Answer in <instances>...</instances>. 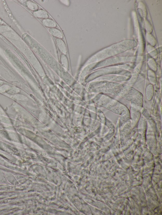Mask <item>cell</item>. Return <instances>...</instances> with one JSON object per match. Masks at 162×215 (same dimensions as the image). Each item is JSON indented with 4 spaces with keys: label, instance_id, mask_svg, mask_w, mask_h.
<instances>
[{
    "label": "cell",
    "instance_id": "obj_2",
    "mask_svg": "<svg viewBox=\"0 0 162 215\" xmlns=\"http://www.w3.org/2000/svg\"><path fill=\"white\" fill-rule=\"evenodd\" d=\"M56 42L57 45L60 50L63 53L66 54L67 52L66 45L62 39H56Z\"/></svg>",
    "mask_w": 162,
    "mask_h": 215
},
{
    "label": "cell",
    "instance_id": "obj_1",
    "mask_svg": "<svg viewBox=\"0 0 162 215\" xmlns=\"http://www.w3.org/2000/svg\"><path fill=\"white\" fill-rule=\"evenodd\" d=\"M33 14L35 17L38 18L46 19L48 18L49 17V15L47 12L43 9L34 11Z\"/></svg>",
    "mask_w": 162,
    "mask_h": 215
},
{
    "label": "cell",
    "instance_id": "obj_8",
    "mask_svg": "<svg viewBox=\"0 0 162 215\" xmlns=\"http://www.w3.org/2000/svg\"><path fill=\"white\" fill-rule=\"evenodd\" d=\"M6 176L7 178H11V179L9 180V181H10V182L11 183V182H12L13 181V183H14V182H15V179L14 178V177L13 175H11V174H9V175L8 174V175H6Z\"/></svg>",
    "mask_w": 162,
    "mask_h": 215
},
{
    "label": "cell",
    "instance_id": "obj_9",
    "mask_svg": "<svg viewBox=\"0 0 162 215\" xmlns=\"http://www.w3.org/2000/svg\"><path fill=\"white\" fill-rule=\"evenodd\" d=\"M3 84V82L0 81V86L2 85Z\"/></svg>",
    "mask_w": 162,
    "mask_h": 215
},
{
    "label": "cell",
    "instance_id": "obj_5",
    "mask_svg": "<svg viewBox=\"0 0 162 215\" xmlns=\"http://www.w3.org/2000/svg\"><path fill=\"white\" fill-rule=\"evenodd\" d=\"M26 5L29 9L34 11L38 10V6L37 4L31 1H28L26 2Z\"/></svg>",
    "mask_w": 162,
    "mask_h": 215
},
{
    "label": "cell",
    "instance_id": "obj_4",
    "mask_svg": "<svg viewBox=\"0 0 162 215\" xmlns=\"http://www.w3.org/2000/svg\"><path fill=\"white\" fill-rule=\"evenodd\" d=\"M43 25L47 27L53 28L56 27L57 25L53 20L50 19H44L42 22Z\"/></svg>",
    "mask_w": 162,
    "mask_h": 215
},
{
    "label": "cell",
    "instance_id": "obj_6",
    "mask_svg": "<svg viewBox=\"0 0 162 215\" xmlns=\"http://www.w3.org/2000/svg\"><path fill=\"white\" fill-rule=\"evenodd\" d=\"M62 62L63 65L64 66V67H65L66 68H68L67 67L68 66V63L67 62V60L66 58L64 56H62Z\"/></svg>",
    "mask_w": 162,
    "mask_h": 215
},
{
    "label": "cell",
    "instance_id": "obj_7",
    "mask_svg": "<svg viewBox=\"0 0 162 215\" xmlns=\"http://www.w3.org/2000/svg\"><path fill=\"white\" fill-rule=\"evenodd\" d=\"M0 181L3 182H5L7 181L3 172L1 171H0Z\"/></svg>",
    "mask_w": 162,
    "mask_h": 215
},
{
    "label": "cell",
    "instance_id": "obj_3",
    "mask_svg": "<svg viewBox=\"0 0 162 215\" xmlns=\"http://www.w3.org/2000/svg\"><path fill=\"white\" fill-rule=\"evenodd\" d=\"M49 32L52 36L58 39H62L63 38V36L62 32L57 29L55 28H50Z\"/></svg>",
    "mask_w": 162,
    "mask_h": 215
}]
</instances>
